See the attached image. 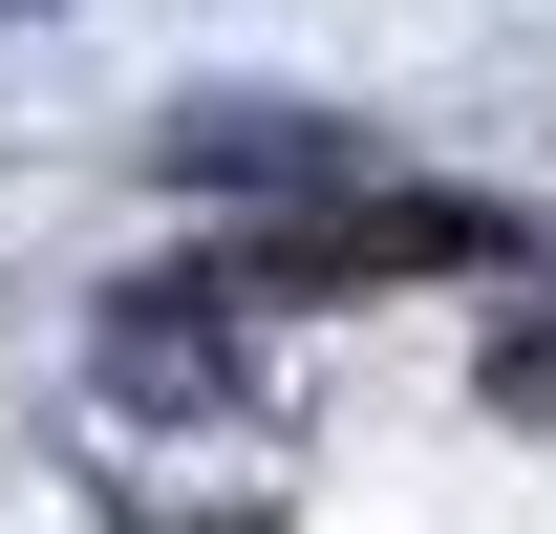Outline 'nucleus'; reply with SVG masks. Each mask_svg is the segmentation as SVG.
Returning a JSON list of instances; mask_svg holds the SVG:
<instances>
[{
    "instance_id": "obj_5",
    "label": "nucleus",
    "mask_w": 556,
    "mask_h": 534,
    "mask_svg": "<svg viewBox=\"0 0 556 534\" xmlns=\"http://www.w3.org/2000/svg\"><path fill=\"white\" fill-rule=\"evenodd\" d=\"M492 406H556V321H514V342H492Z\"/></svg>"
},
{
    "instance_id": "obj_2",
    "label": "nucleus",
    "mask_w": 556,
    "mask_h": 534,
    "mask_svg": "<svg viewBox=\"0 0 556 534\" xmlns=\"http://www.w3.org/2000/svg\"><path fill=\"white\" fill-rule=\"evenodd\" d=\"M172 171H193V193H300V171H343V150L300 129V107H193V129H172Z\"/></svg>"
},
{
    "instance_id": "obj_4",
    "label": "nucleus",
    "mask_w": 556,
    "mask_h": 534,
    "mask_svg": "<svg viewBox=\"0 0 556 534\" xmlns=\"http://www.w3.org/2000/svg\"><path fill=\"white\" fill-rule=\"evenodd\" d=\"M129 534H257V492H129Z\"/></svg>"
},
{
    "instance_id": "obj_3",
    "label": "nucleus",
    "mask_w": 556,
    "mask_h": 534,
    "mask_svg": "<svg viewBox=\"0 0 556 534\" xmlns=\"http://www.w3.org/2000/svg\"><path fill=\"white\" fill-rule=\"evenodd\" d=\"M108 385H129V406H214V385H236V342H214V321H150V300H129V321H108Z\"/></svg>"
},
{
    "instance_id": "obj_1",
    "label": "nucleus",
    "mask_w": 556,
    "mask_h": 534,
    "mask_svg": "<svg viewBox=\"0 0 556 534\" xmlns=\"http://www.w3.org/2000/svg\"><path fill=\"white\" fill-rule=\"evenodd\" d=\"M514 257H535V236L492 193H364V214L300 236V278H514Z\"/></svg>"
}]
</instances>
